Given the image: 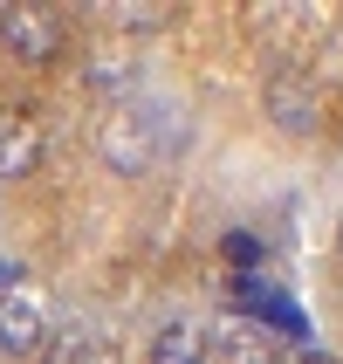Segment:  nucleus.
Listing matches in <instances>:
<instances>
[{"label":"nucleus","mask_w":343,"mask_h":364,"mask_svg":"<svg viewBox=\"0 0 343 364\" xmlns=\"http://www.w3.org/2000/svg\"><path fill=\"white\" fill-rule=\"evenodd\" d=\"M138 69H144V55H138V48H103V55H89V62H82V82L124 103V97H131V82H138Z\"/></svg>","instance_id":"nucleus-8"},{"label":"nucleus","mask_w":343,"mask_h":364,"mask_svg":"<svg viewBox=\"0 0 343 364\" xmlns=\"http://www.w3.org/2000/svg\"><path fill=\"white\" fill-rule=\"evenodd\" d=\"M48 303L28 282H0V358H41L48 344Z\"/></svg>","instance_id":"nucleus-4"},{"label":"nucleus","mask_w":343,"mask_h":364,"mask_svg":"<svg viewBox=\"0 0 343 364\" xmlns=\"http://www.w3.org/2000/svg\"><path fill=\"white\" fill-rule=\"evenodd\" d=\"M48 159V131L28 103H0V179H35Z\"/></svg>","instance_id":"nucleus-5"},{"label":"nucleus","mask_w":343,"mask_h":364,"mask_svg":"<svg viewBox=\"0 0 343 364\" xmlns=\"http://www.w3.org/2000/svg\"><path fill=\"white\" fill-rule=\"evenodd\" d=\"M185 151V110L172 97H131L110 103V117L97 124V159L117 172V179H144V172H165V165Z\"/></svg>","instance_id":"nucleus-1"},{"label":"nucleus","mask_w":343,"mask_h":364,"mask_svg":"<svg viewBox=\"0 0 343 364\" xmlns=\"http://www.w3.org/2000/svg\"><path fill=\"white\" fill-rule=\"evenodd\" d=\"M110 28H124V35H151V28H172V7H110Z\"/></svg>","instance_id":"nucleus-11"},{"label":"nucleus","mask_w":343,"mask_h":364,"mask_svg":"<svg viewBox=\"0 0 343 364\" xmlns=\"http://www.w3.org/2000/svg\"><path fill=\"white\" fill-rule=\"evenodd\" d=\"M316 28H330V14H303V7H261V14H254V35H268L275 41V48H282V55H303V41L316 35Z\"/></svg>","instance_id":"nucleus-9"},{"label":"nucleus","mask_w":343,"mask_h":364,"mask_svg":"<svg viewBox=\"0 0 343 364\" xmlns=\"http://www.w3.org/2000/svg\"><path fill=\"white\" fill-rule=\"evenodd\" d=\"M0 48L21 62V69H48L69 48V21L48 7V0H7L0 7Z\"/></svg>","instance_id":"nucleus-2"},{"label":"nucleus","mask_w":343,"mask_h":364,"mask_svg":"<svg viewBox=\"0 0 343 364\" xmlns=\"http://www.w3.org/2000/svg\"><path fill=\"white\" fill-rule=\"evenodd\" d=\"M206 364H275V330H261L254 316H227L206 330Z\"/></svg>","instance_id":"nucleus-6"},{"label":"nucleus","mask_w":343,"mask_h":364,"mask_svg":"<svg viewBox=\"0 0 343 364\" xmlns=\"http://www.w3.org/2000/svg\"><path fill=\"white\" fill-rule=\"evenodd\" d=\"M337 255H343V220H337Z\"/></svg>","instance_id":"nucleus-14"},{"label":"nucleus","mask_w":343,"mask_h":364,"mask_svg":"<svg viewBox=\"0 0 343 364\" xmlns=\"http://www.w3.org/2000/svg\"><path fill=\"white\" fill-rule=\"evenodd\" d=\"M144 364H206V330L192 323V316H172V323H158V337H151Z\"/></svg>","instance_id":"nucleus-7"},{"label":"nucleus","mask_w":343,"mask_h":364,"mask_svg":"<svg viewBox=\"0 0 343 364\" xmlns=\"http://www.w3.org/2000/svg\"><path fill=\"white\" fill-rule=\"evenodd\" d=\"M103 350H110V344H103L89 323H55L48 344H41V364H97Z\"/></svg>","instance_id":"nucleus-10"},{"label":"nucleus","mask_w":343,"mask_h":364,"mask_svg":"<svg viewBox=\"0 0 343 364\" xmlns=\"http://www.w3.org/2000/svg\"><path fill=\"white\" fill-rule=\"evenodd\" d=\"M261 110L282 138H309V131H323V82L309 69H295V62H282L261 82Z\"/></svg>","instance_id":"nucleus-3"},{"label":"nucleus","mask_w":343,"mask_h":364,"mask_svg":"<svg viewBox=\"0 0 343 364\" xmlns=\"http://www.w3.org/2000/svg\"><path fill=\"white\" fill-rule=\"evenodd\" d=\"M261 255H268V247L254 241V234H227V262H241V268L254 262V268H261Z\"/></svg>","instance_id":"nucleus-12"},{"label":"nucleus","mask_w":343,"mask_h":364,"mask_svg":"<svg viewBox=\"0 0 343 364\" xmlns=\"http://www.w3.org/2000/svg\"><path fill=\"white\" fill-rule=\"evenodd\" d=\"M295 364H343V358H330V350H316V344H309V350H303Z\"/></svg>","instance_id":"nucleus-13"}]
</instances>
